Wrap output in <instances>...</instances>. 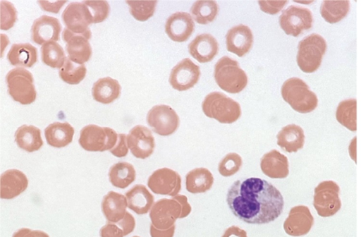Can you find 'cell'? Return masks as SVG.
I'll use <instances>...</instances> for the list:
<instances>
[{"label": "cell", "mask_w": 361, "mask_h": 237, "mask_svg": "<svg viewBox=\"0 0 361 237\" xmlns=\"http://www.w3.org/2000/svg\"><path fill=\"white\" fill-rule=\"evenodd\" d=\"M226 202L236 217L252 224L274 221L284 206L281 192L272 183L256 177L235 181L228 190Z\"/></svg>", "instance_id": "6da1fadb"}, {"label": "cell", "mask_w": 361, "mask_h": 237, "mask_svg": "<svg viewBox=\"0 0 361 237\" xmlns=\"http://www.w3.org/2000/svg\"><path fill=\"white\" fill-rule=\"evenodd\" d=\"M281 96L293 109L301 114L314 111L318 105L314 92L302 79L293 77L286 80L281 87Z\"/></svg>", "instance_id": "7a4b0ae2"}, {"label": "cell", "mask_w": 361, "mask_h": 237, "mask_svg": "<svg viewBox=\"0 0 361 237\" xmlns=\"http://www.w3.org/2000/svg\"><path fill=\"white\" fill-rule=\"evenodd\" d=\"M204 114L221 123H232L241 115L240 104L219 92L208 94L202 104Z\"/></svg>", "instance_id": "3957f363"}, {"label": "cell", "mask_w": 361, "mask_h": 237, "mask_svg": "<svg viewBox=\"0 0 361 237\" xmlns=\"http://www.w3.org/2000/svg\"><path fill=\"white\" fill-rule=\"evenodd\" d=\"M214 75L219 87L229 93H238L247 84V76L238 61L227 56L216 62Z\"/></svg>", "instance_id": "277c9868"}, {"label": "cell", "mask_w": 361, "mask_h": 237, "mask_svg": "<svg viewBox=\"0 0 361 237\" xmlns=\"http://www.w3.org/2000/svg\"><path fill=\"white\" fill-rule=\"evenodd\" d=\"M326 42L319 35L312 33L303 38L298 44L297 63L305 73H313L320 66L326 51Z\"/></svg>", "instance_id": "5b68a950"}, {"label": "cell", "mask_w": 361, "mask_h": 237, "mask_svg": "<svg viewBox=\"0 0 361 237\" xmlns=\"http://www.w3.org/2000/svg\"><path fill=\"white\" fill-rule=\"evenodd\" d=\"M10 96L21 104L35 102L37 92L32 73L27 69L18 67L11 70L6 76Z\"/></svg>", "instance_id": "8992f818"}, {"label": "cell", "mask_w": 361, "mask_h": 237, "mask_svg": "<svg viewBox=\"0 0 361 237\" xmlns=\"http://www.w3.org/2000/svg\"><path fill=\"white\" fill-rule=\"evenodd\" d=\"M118 136L112 128L90 124L80 130L79 144L87 151L104 152L111 150L116 145Z\"/></svg>", "instance_id": "52a82bcc"}, {"label": "cell", "mask_w": 361, "mask_h": 237, "mask_svg": "<svg viewBox=\"0 0 361 237\" xmlns=\"http://www.w3.org/2000/svg\"><path fill=\"white\" fill-rule=\"evenodd\" d=\"M313 206L322 217L336 214L341 207L338 185L331 180L320 182L314 190Z\"/></svg>", "instance_id": "ba28073f"}, {"label": "cell", "mask_w": 361, "mask_h": 237, "mask_svg": "<svg viewBox=\"0 0 361 237\" xmlns=\"http://www.w3.org/2000/svg\"><path fill=\"white\" fill-rule=\"evenodd\" d=\"M313 23V17L310 9L291 5L283 11L279 16L281 29L288 35L298 37L310 30Z\"/></svg>", "instance_id": "9c48e42d"}, {"label": "cell", "mask_w": 361, "mask_h": 237, "mask_svg": "<svg viewBox=\"0 0 361 237\" xmlns=\"http://www.w3.org/2000/svg\"><path fill=\"white\" fill-rule=\"evenodd\" d=\"M147 121L153 131L161 136L173 134L180 123L175 110L165 104L154 106L147 113Z\"/></svg>", "instance_id": "30bf717a"}, {"label": "cell", "mask_w": 361, "mask_h": 237, "mask_svg": "<svg viewBox=\"0 0 361 237\" xmlns=\"http://www.w3.org/2000/svg\"><path fill=\"white\" fill-rule=\"evenodd\" d=\"M181 212V205L175 199H160L150 209L151 224L158 229H169L175 225L178 219H180Z\"/></svg>", "instance_id": "8fae6325"}, {"label": "cell", "mask_w": 361, "mask_h": 237, "mask_svg": "<svg viewBox=\"0 0 361 237\" xmlns=\"http://www.w3.org/2000/svg\"><path fill=\"white\" fill-rule=\"evenodd\" d=\"M147 186L155 194L166 195L172 198L181 189V177L178 172L169 168L154 171L148 178Z\"/></svg>", "instance_id": "7c38bea8"}, {"label": "cell", "mask_w": 361, "mask_h": 237, "mask_svg": "<svg viewBox=\"0 0 361 237\" xmlns=\"http://www.w3.org/2000/svg\"><path fill=\"white\" fill-rule=\"evenodd\" d=\"M66 28L76 34L91 32L89 25L93 23L92 16L88 7L82 2H72L62 13Z\"/></svg>", "instance_id": "4fadbf2b"}, {"label": "cell", "mask_w": 361, "mask_h": 237, "mask_svg": "<svg viewBox=\"0 0 361 237\" xmlns=\"http://www.w3.org/2000/svg\"><path fill=\"white\" fill-rule=\"evenodd\" d=\"M62 38L66 43V49L68 58L78 64L87 62L92 55V48L89 42L91 32L85 34H76L64 28Z\"/></svg>", "instance_id": "5bb4252c"}, {"label": "cell", "mask_w": 361, "mask_h": 237, "mask_svg": "<svg viewBox=\"0 0 361 237\" xmlns=\"http://www.w3.org/2000/svg\"><path fill=\"white\" fill-rule=\"evenodd\" d=\"M200 76V67L190 59L185 58L171 69L169 83L175 90L185 91L197 83Z\"/></svg>", "instance_id": "9a60e30c"}, {"label": "cell", "mask_w": 361, "mask_h": 237, "mask_svg": "<svg viewBox=\"0 0 361 237\" xmlns=\"http://www.w3.org/2000/svg\"><path fill=\"white\" fill-rule=\"evenodd\" d=\"M314 217L305 205L293 207L283 222L285 232L291 236L298 237L307 234L314 225Z\"/></svg>", "instance_id": "2e32d148"}, {"label": "cell", "mask_w": 361, "mask_h": 237, "mask_svg": "<svg viewBox=\"0 0 361 237\" xmlns=\"http://www.w3.org/2000/svg\"><path fill=\"white\" fill-rule=\"evenodd\" d=\"M127 144L131 153L136 158L146 159L154 152V138L147 127L137 125L133 127L127 135Z\"/></svg>", "instance_id": "e0dca14e"}, {"label": "cell", "mask_w": 361, "mask_h": 237, "mask_svg": "<svg viewBox=\"0 0 361 237\" xmlns=\"http://www.w3.org/2000/svg\"><path fill=\"white\" fill-rule=\"evenodd\" d=\"M61 31V25L57 18L44 15L37 18L32 23V40L39 45L49 42H56L59 40Z\"/></svg>", "instance_id": "ac0fdd59"}, {"label": "cell", "mask_w": 361, "mask_h": 237, "mask_svg": "<svg viewBox=\"0 0 361 237\" xmlns=\"http://www.w3.org/2000/svg\"><path fill=\"white\" fill-rule=\"evenodd\" d=\"M195 28L191 16L186 12H176L171 15L165 23V32L174 42L188 40Z\"/></svg>", "instance_id": "d6986e66"}, {"label": "cell", "mask_w": 361, "mask_h": 237, "mask_svg": "<svg viewBox=\"0 0 361 237\" xmlns=\"http://www.w3.org/2000/svg\"><path fill=\"white\" fill-rule=\"evenodd\" d=\"M226 49L239 57L243 56L251 49L253 44V35L251 29L240 24L231 28L226 35Z\"/></svg>", "instance_id": "ffe728a7"}, {"label": "cell", "mask_w": 361, "mask_h": 237, "mask_svg": "<svg viewBox=\"0 0 361 237\" xmlns=\"http://www.w3.org/2000/svg\"><path fill=\"white\" fill-rule=\"evenodd\" d=\"M190 54L200 63H207L217 54L219 44L210 34H200L188 44Z\"/></svg>", "instance_id": "44dd1931"}, {"label": "cell", "mask_w": 361, "mask_h": 237, "mask_svg": "<svg viewBox=\"0 0 361 237\" xmlns=\"http://www.w3.org/2000/svg\"><path fill=\"white\" fill-rule=\"evenodd\" d=\"M260 168L262 173L271 178H285L289 174L288 158L276 150H272L262 156Z\"/></svg>", "instance_id": "7402d4cb"}, {"label": "cell", "mask_w": 361, "mask_h": 237, "mask_svg": "<svg viewBox=\"0 0 361 237\" xmlns=\"http://www.w3.org/2000/svg\"><path fill=\"white\" fill-rule=\"evenodd\" d=\"M0 195L2 199H12L23 192L28 186L26 176L17 169H9L1 176Z\"/></svg>", "instance_id": "603a6c76"}, {"label": "cell", "mask_w": 361, "mask_h": 237, "mask_svg": "<svg viewBox=\"0 0 361 237\" xmlns=\"http://www.w3.org/2000/svg\"><path fill=\"white\" fill-rule=\"evenodd\" d=\"M277 145L285 152H296L302 149L305 143L302 128L295 124H288L281 128L276 135Z\"/></svg>", "instance_id": "cb8c5ba5"}, {"label": "cell", "mask_w": 361, "mask_h": 237, "mask_svg": "<svg viewBox=\"0 0 361 237\" xmlns=\"http://www.w3.org/2000/svg\"><path fill=\"white\" fill-rule=\"evenodd\" d=\"M127 206L126 197L114 191H109L102 202V212L106 220L112 223H117L124 217Z\"/></svg>", "instance_id": "d4e9b609"}, {"label": "cell", "mask_w": 361, "mask_h": 237, "mask_svg": "<svg viewBox=\"0 0 361 237\" xmlns=\"http://www.w3.org/2000/svg\"><path fill=\"white\" fill-rule=\"evenodd\" d=\"M128 207L137 214H144L149 212L154 204V196L140 184L134 186L126 193Z\"/></svg>", "instance_id": "484cf974"}, {"label": "cell", "mask_w": 361, "mask_h": 237, "mask_svg": "<svg viewBox=\"0 0 361 237\" xmlns=\"http://www.w3.org/2000/svg\"><path fill=\"white\" fill-rule=\"evenodd\" d=\"M74 128L67 122H54L44 129L47 143L57 148L67 146L73 138Z\"/></svg>", "instance_id": "4316f807"}, {"label": "cell", "mask_w": 361, "mask_h": 237, "mask_svg": "<svg viewBox=\"0 0 361 237\" xmlns=\"http://www.w3.org/2000/svg\"><path fill=\"white\" fill-rule=\"evenodd\" d=\"M92 94L94 99L102 104H110L121 94L119 83L111 78H99L93 85Z\"/></svg>", "instance_id": "83f0119b"}, {"label": "cell", "mask_w": 361, "mask_h": 237, "mask_svg": "<svg viewBox=\"0 0 361 237\" xmlns=\"http://www.w3.org/2000/svg\"><path fill=\"white\" fill-rule=\"evenodd\" d=\"M214 176L207 168H195L185 176L186 190L192 194L203 193L211 189Z\"/></svg>", "instance_id": "f1b7e54d"}, {"label": "cell", "mask_w": 361, "mask_h": 237, "mask_svg": "<svg viewBox=\"0 0 361 237\" xmlns=\"http://www.w3.org/2000/svg\"><path fill=\"white\" fill-rule=\"evenodd\" d=\"M7 59L13 66L30 68L37 61V50L30 43L13 44Z\"/></svg>", "instance_id": "f546056e"}, {"label": "cell", "mask_w": 361, "mask_h": 237, "mask_svg": "<svg viewBox=\"0 0 361 237\" xmlns=\"http://www.w3.org/2000/svg\"><path fill=\"white\" fill-rule=\"evenodd\" d=\"M17 145L28 152L39 150L43 145L40 130L32 125H23L15 133Z\"/></svg>", "instance_id": "4dcf8cb0"}, {"label": "cell", "mask_w": 361, "mask_h": 237, "mask_svg": "<svg viewBox=\"0 0 361 237\" xmlns=\"http://www.w3.org/2000/svg\"><path fill=\"white\" fill-rule=\"evenodd\" d=\"M109 177L114 186L126 188L135 181L136 173L132 164L121 162L110 168Z\"/></svg>", "instance_id": "1f68e13d"}, {"label": "cell", "mask_w": 361, "mask_h": 237, "mask_svg": "<svg viewBox=\"0 0 361 237\" xmlns=\"http://www.w3.org/2000/svg\"><path fill=\"white\" fill-rule=\"evenodd\" d=\"M218 12L217 3L210 0L197 1L190 8V13L194 20L202 25L212 22L216 18Z\"/></svg>", "instance_id": "d6a6232c"}, {"label": "cell", "mask_w": 361, "mask_h": 237, "mask_svg": "<svg viewBox=\"0 0 361 237\" xmlns=\"http://www.w3.org/2000/svg\"><path fill=\"white\" fill-rule=\"evenodd\" d=\"M350 9L348 1H324L320 8L323 18L329 23H336L346 16Z\"/></svg>", "instance_id": "836d02e7"}, {"label": "cell", "mask_w": 361, "mask_h": 237, "mask_svg": "<svg viewBox=\"0 0 361 237\" xmlns=\"http://www.w3.org/2000/svg\"><path fill=\"white\" fill-rule=\"evenodd\" d=\"M43 63L53 68H61L66 59L62 47L56 42H49L41 47Z\"/></svg>", "instance_id": "e575fe53"}, {"label": "cell", "mask_w": 361, "mask_h": 237, "mask_svg": "<svg viewBox=\"0 0 361 237\" xmlns=\"http://www.w3.org/2000/svg\"><path fill=\"white\" fill-rule=\"evenodd\" d=\"M336 117L342 126L351 131H356V99H350L340 102Z\"/></svg>", "instance_id": "d590c367"}, {"label": "cell", "mask_w": 361, "mask_h": 237, "mask_svg": "<svg viewBox=\"0 0 361 237\" xmlns=\"http://www.w3.org/2000/svg\"><path fill=\"white\" fill-rule=\"evenodd\" d=\"M87 69L83 64H78L66 58L64 64L59 69L61 79L70 85L80 83L85 77Z\"/></svg>", "instance_id": "8d00e7d4"}, {"label": "cell", "mask_w": 361, "mask_h": 237, "mask_svg": "<svg viewBox=\"0 0 361 237\" xmlns=\"http://www.w3.org/2000/svg\"><path fill=\"white\" fill-rule=\"evenodd\" d=\"M130 14L139 21H145L155 11L157 1H126Z\"/></svg>", "instance_id": "74e56055"}, {"label": "cell", "mask_w": 361, "mask_h": 237, "mask_svg": "<svg viewBox=\"0 0 361 237\" xmlns=\"http://www.w3.org/2000/svg\"><path fill=\"white\" fill-rule=\"evenodd\" d=\"M242 164L241 157L237 153L230 152L225 155L219 163L218 171L222 176H231L240 170Z\"/></svg>", "instance_id": "f35d334b"}, {"label": "cell", "mask_w": 361, "mask_h": 237, "mask_svg": "<svg viewBox=\"0 0 361 237\" xmlns=\"http://www.w3.org/2000/svg\"><path fill=\"white\" fill-rule=\"evenodd\" d=\"M92 16L93 23L104 21L109 16L110 6L106 1H83Z\"/></svg>", "instance_id": "ab89813d"}, {"label": "cell", "mask_w": 361, "mask_h": 237, "mask_svg": "<svg viewBox=\"0 0 361 237\" xmlns=\"http://www.w3.org/2000/svg\"><path fill=\"white\" fill-rule=\"evenodd\" d=\"M17 19V11L9 1H1V29L7 30L11 28Z\"/></svg>", "instance_id": "60d3db41"}, {"label": "cell", "mask_w": 361, "mask_h": 237, "mask_svg": "<svg viewBox=\"0 0 361 237\" xmlns=\"http://www.w3.org/2000/svg\"><path fill=\"white\" fill-rule=\"evenodd\" d=\"M260 9L269 14H276L287 4L286 1H259Z\"/></svg>", "instance_id": "b9f144b4"}, {"label": "cell", "mask_w": 361, "mask_h": 237, "mask_svg": "<svg viewBox=\"0 0 361 237\" xmlns=\"http://www.w3.org/2000/svg\"><path fill=\"white\" fill-rule=\"evenodd\" d=\"M110 152L117 157H123L127 155L128 147L127 144V136L125 134H118V141L116 145L110 150Z\"/></svg>", "instance_id": "7bdbcfd3"}, {"label": "cell", "mask_w": 361, "mask_h": 237, "mask_svg": "<svg viewBox=\"0 0 361 237\" xmlns=\"http://www.w3.org/2000/svg\"><path fill=\"white\" fill-rule=\"evenodd\" d=\"M101 237H123V231L116 223L109 222L100 229Z\"/></svg>", "instance_id": "ee69618b"}, {"label": "cell", "mask_w": 361, "mask_h": 237, "mask_svg": "<svg viewBox=\"0 0 361 237\" xmlns=\"http://www.w3.org/2000/svg\"><path fill=\"white\" fill-rule=\"evenodd\" d=\"M116 224L123 231L125 236L133 232L135 227V220L133 216L128 212H126L124 217Z\"/></svg>", "instance_id": "f6af8a7d"}, {"label": "cell", "mask_w": 361, "mask_h": 237, "mask_svg": "<svg viewBox=\"0 0 361 237\" xmlns=\"http://www.w3.org/2000/svg\"><path fill=\"white\" fill-rule=\"evenodd\" d=\"M12 237H49V235L39 230H31L27 228H22L16 231Z\"/></svg>", "instance_id": "bcb514c9"}, {"label": "cell", "mask_w": 361, "mask_h": 237, "mask_svg": "<svg viewBox=\"0 0 361 237\" xmlns=\"http://www.w3.org/2000/svg\"><path fill=\"white\" fill-rule=\"evenodd\" d=\"M66 2V1H39L38 4L41 6V8L47 11L57 13L61 6Z\"/></svg>", "instance_id": "7dc6e473"}, {"label": "cell", "mask_w": 361, "mask_h": 237, "mask_svg": "<svg viewBox=\"0 0 361 237\" xmlns=\"http://www.w3.org/2000/svg\"><path fill=\"white\" fill-rule=\"evenodd\" d=\"M172 198L177 200L181 205L182 212L180 219H183L188 216L191 212L192 208L188 201L187 197L184 195L178 194L177 195L173 197Z\"/></svg>", "instance_id": "c3c4849f"}, {"label": "cell", "mask_w": 361, "mask_h": 237, "mask_svg": "<svg viewBox=\"0 0 361 237\" xmlns=\"http://www.w3.org/2000/svg\"><path fill=\"white\" fill-rule=\"evenodd\" d=\"M176 226H173L169 229L161 230L155 228L152 224L150 225L149 232L151 237H173Z\"/></svg>", "instance_id": "681fc988"}, {"label": "cell", "mask_w": 361, "mask_h": 237, "mask_svg": "<svg viewBox=\"0 0 361 237\" xmlns=\"http://www.w3.org/2000/svg\"><path fill=\"white\" fill-rule=\"evenodd\" d=\"M221 237H247V235L244 229L237 226H231L225 230Z\"/></svg>", "instance_id": "f907efd6"}, {"label": "cell", "mask_w": 361, "mask_h": 237, "mask_svg": "<svg viewBox=\"0 0 361 237\" xmlns=\"http://www.w3.org/2000/svg\"><path fill=\"white\" fill-rule=\"evenodd\" d=\"M133 237H139V236H133Z\"/></svg>", "instance_id": "816d5d0a"}]
</instances>
